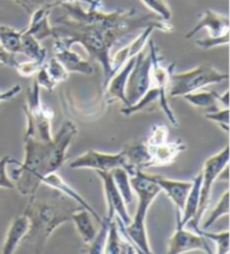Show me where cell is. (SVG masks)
Returning a JSON list of instances; mask_svg holds the SVG:
<instances>
[{
  "mask_svg": "<svg viewBox=\"0 0 230 254\" xmlns=\"http://www.w3.org/2000/svg\"><path fill=\"white\" fill-rule=\"evenodd\" d=\"M83 208L61 191L42 184L29 196L25 214L29 218V230L19 247L29 252H42L57 227L71 221L72 214Z\"/></svg>",
  "mask_w": 230,
  "mask_h": 254,
  "instance_id": "cell-1",
  "label": "cell"
},
{
  "mask_svg": "<svg viewBox=\"0 0 230 254\" xmlns=\"http://www.w3.org/2000/svg\"><path fill=\"white\" fill-rule=\"evenodd\" d=\"M25 159L23 164L12 169L9 175L15 188L23 196H32L42 185V178L47 175L51 156V141H42L33 137H25Z\"/></svg>",
  "mask_w": 230,
  "mask_h": 254,
  "instance_id": "cell-2",
  "label": "cell"
},
{
  "mask_svg": "<svg viewBox=\"0 0 230 254\" xmlns=\"http://www.w3.org/2000/svg\"><path fill=\"white\" fill-rule=\"evenodd\" d=\"M54 39H60L68 47L73 44H80L96 62H98L104 69L103 90L107 85L112 73V46L106 39L105 35L97 29L83 28L73 26L64 21L55 20Z\"/></svg>",
  "mask_w": 230,
  "mask_h": 254,
  "instance_id": "cell-3",
  "label": "cell"
},
{
  "mask_svg": "<svg viewBox=\"0 0 230 254\" xmlns=\"http://www.w3.org/2000/svg\"><path fill=\"white\" fill-rule=\"evenodd\" d=\"M228 73L220 72L208 64H201L183 73H174L173 71L169 81V96L181 98L184 94L199 91L208 85L218 84L228 80Z\"/></svg>",
  "mask_w": 230,
  "mask_h": 254,
  "instance_id": "cell-4",
  "label": "cell"
},
{
  "mask_svg": "<svg viewBox=\"0 0 230 254\" xmlns=\"http://www.w3.org/2000/svg\"><path fill=\"white\" fill-rule=\"evenodd\" d=\"M24 111L27 119V129L25 137H33L42 141H51L52 134V110L43 106L41 100V87L34 80L33 84L26 91V104Z\"/></svg>",
  "mask_w": 230,
  "mask_h": 254,
  "instance_id": "cell-5",
  "label": "cell"
},
{
  "mask_svg": "<svg viewBox=\"0 0 230 254\" xmlns=\"http://www.w3.org/2000/svg\"><path fill=\"white\" fill-rule=\"evenodd\" d=\"M229 163V147L226 146L224 150L219 151L218 154L210 157L206 160L203 165V169L201 173V186H200V201H199L198 211L196 217L193 218L191 223L194 231L199 229V224L206 213L207 208L210 205L211 199V191L212 186L218 181L219 174L223 172L226 166H228Z\"/></svg>",
  "mask_w": 230,
  "mask_h": 254,
  "instance_id": "cell-6",
  "label": "cell"
},
{
  "mask_svg": "<svg viewBox=\"0 0 230 254\" xmlns=\"http://www.w3.org/2000/svg\"><path fill=\"white\" fill-rule=\"evenodd\" d=\"M148 50L150 53V58H152V72H150V78H152V84L150 86H155L158 90V103L162 111L165 113V116L169 121L174 127L179 126V121L176 119V116L174 115L173 110L170 107L169 100H167V95H169V81L171 73L174 71V67L176 66V63H171L169 66L164 67L161 63L162 58L158 54V50L153 41H149L148 43Z\"/></svg>",
  "mask_w": 230,
  "mask_h": 254,
  "instance_id": "cell-7",
  "label": "cell"
},
{
  "mask_svg": "<svg viewBox=\"0 0 230 254\" xmlns=\"http://www.w3.org/2000/svg\"><path fill=\"white\" fill-rule=\"evenodd\" d=\"M150 72H152V58L149 50L148 52L143 50L137 54L134 67L129 73L126 83L125 96L129 106L137 102L148 91L152 84Z\"/></svg>",
  "mask_w": 230,
  "mask_h": 254,
  "instance_id": "cell-8",
  "label": "cell"
},
{
  "mask_svg": "<svg viewBox=\"0 0 230 254\" xmlns=\"http://www.w3.org/2000/svg\"><path fill=\"white\" fill-rule=\"evenodd\" d=\"M152 203L153 200L150 199L138 198L136 212L128 225H123L122 222L117 217L122 232L130 240V242L137 248L139 253H153L152 249L149 247L147 231H146V217H147L148 208Z\"/></svg>",
  "mask_w": 230,
  "mask_h": 254,
  "instance_id": "cell-9",
  "label": "cell"
},
{
  "mask_svg": "<svg viewBox=\"0 0 230 254\" xmlns=\"http://www.w3.org/2000/svg\"><path fill=\"white\" fill-rule=\"evenodd\" d=\"M72 169L90 168L96 172H112L121 167L127 172V161L123 151L118 154H105L97 150H88L85 154L75 158L70 164Z\"/></svg>",
  "mask_w": 230,
  "mask_h": 254,
  "instance_id": "cell-10",
  "label": "cell"
},
{
  "mask_svg": "<svg viewBox=\"0 0 230 254\" xmlns=\"http://www.w3.org/2000/svg\"><path fill=\"white\" fill-rule=\"evenodd\" d=\"M103 182L106 203H107V215L106 218L113 221L115 216L122 222L123 225H128L131 221V216L128 213L125 201L115 184L112 172H97Z\"/></svg>",
  "mask_w": 230,
  "mask_h": 254,
  "instance_id": "cell-11",
  "label": "cell"
},
{
  "mask_svg": "<svg viewBox=\"0 0 230 254\" xmlns=\"http://www.w3.org/2000/svg\"><path fill=\"white\" fill-rule=\"evenodd\" d=\"M78 133V129L72 121L66 120L63 122L61 129L54 137L52 138L51 144V156L48 161L47 174L54 173L62 167L66 159V152L71 142L73 141L75 135Z\"/></svg>",
  "mask_w": 230,
  "mask_h": 254,
  "instance_id": "cell-12",
  "label": "cell"
},
{
  "mask_svg": "<svg viewBox=\"0 0 230 254\" xmlns=\"http://www.w3.org/2000/svg\"><path fill=\"white\" fill-rule=\"evenodd\" d=\"M192 251L212 253L208 240L198 232H190L184 227L176 229L169 240V254H183Z\"/></svg>",
  "mask_w": 230,
  "mask_h": 254,
  "instance_id": "cell-13",
  "label": "cell"
},
{
  "mask_svg": "<svg viewBox=\"0 0 230 254\" xmlns=\"http://www.w3.org/2000/svg\"><path fill=\"white\" fill-rule=\"evenodd\" d=\"M54 58L63 65L69 73H79L82 75L90 76L95 73V67L90 62L83 60L80 55L72 51V47H68L60 39H55L53 45Z\"/></svg>",
  "mask_w": 230,
  "mask_h": 254,
  "instance_id": "cell-14",
  "label": "cell"
},
{
  "mask_svg": "<svg viewBox=\"0 0 230 254\" xmlns=\"http://www.w3.org/2000/svg\"><path fill=\"white\" fill-rule=\"evenodd\" d=\"M136 56L128 60L127 62L123 64L112 77H110L107 85H106L104 89L106 103L107 104H113L118 102V101H120V102H122L123 107L129 106L125 96V89L128 76H129V73L131 72L132 67H134Z\"/></svg>",
  "mask_w": 230,
  "mask_h": 254,
  "instance_id": "cell-15",
  "label": "cell"
},
{
  "mask_svg": "<svg viewBox=\"0 0 230 254\" xmlns=\"http://www.w3.org/2000/svg\"><path fill=\"white\" fill-rule=\"evenodd\" d=\"M202 29H207L211 37H220L229 34V17L221 15L219 12L207 9L205 12L199 16L197 25L185 35V38L189 39L194 35L201 32Z\"/></svg>",
  "mask_w": 230,
  "mask_h": 254,
  "instance_id": "cell-16",
  "label": "cell"
},
{
  "mask_svg": "<svg viewBox=\"0 0 230 254\" xmlns=\"http://www.w3.org/2000/svg\"><path fill=\"white\" fill-rule=\"evenodd\" d=\"M149 178L155 182L161 187V190L164 191L169 196V198L173 201L176 209H178V221L182 215L185 200L190 190H191L192 182H182V181H173V179L165 178L158 175L148 174Z\"/></svg>",
  "mask_w": 230,
  "mask_h": 254,
  "instance_id": "cell-17",
  "label": "cell"
},
{
  "mask_svg": "<svg viewBox=\"0 0 230 254\" xmlns=\"http://www.w3.org/2000/svg\"><path fill=\"white\" fill-rule=\"evenodd\" d=\"M122 151L126 157L127 173L129 176H134L137 170H145L152 167V157L146 140L128 143Z\"/></svg>",
  "mask_w": 230,
  "mask_h": 254,
  "instance_id": "cell-18",
  "label": "cell"
},
{
  "mask_svg": "<svg viewBox=\"0 0 230 254\" xmlns=\"http://www.w3.org/2000/svg\"><path fill=\"white\" fill-rule=\"evenodd\" d=\"M42 184L61 191L62 194L65 195L66 197H69L70 199H72L73 201H75V203H77L78 205H80L81 207L86 208L87 211H89L91 215L94 216V218L97 221V223H99V224H100L101 221H103V218H101L99 214L97 213L96 209L92 207L91 205L88 203V201L85 198H83V197L80 194H79L77 190H73V187H71L69 184L64 181L63 178L59 176V175L56 174V172L45 175V176L42 178Z\"/></svg>",
  "mask_w": 230,
  "mask_h": 254,
  "instance_id": "cell-19",
  "label": "cell"
},
{
  "mask_svg": "<svg viewBox=\"0 0 230 254\" xmlns=\"http://www.w3.org/2000/svg\"><path fill=\"white\" fill-rule=\"evenodd\" d=\"M51 10V7H41L34 10L30 14L29 24L27 28L24 29V32L32 35L38 42H42L50 37L54 38V28H53L50 20Z\"/></svg>",
  "mask_w": 230,
  "mask_h": 254,
  "instance_id": "cell-20",
  "label": "cell"
},
{
  "mask_svg": "<svg viewBox=\"0 0 230 254\" xmlns=\"http://www.w3.org/2000/svg\"><path fill=\"white\" fill-rule=\"evenodd\" d=\"M29 230V218L25 213L19 216H16L11 221L9 227H8L5 242H3L1 253L2 254H12L17 251L20 243L23 242L25 236L27 235Z\"/></svg>",
  "mask_w": 230,
  "mask_h": 254,
  "instance_id": "cell-21",
  "label": "cell"
},
{
  "mask_svg": "<svg viewBox=\"0 0 230 254\" xmlns=\"http://www.w3.org/2000/svg\"><path fill=\"white\" fill-rule=\"evenodd\" d=\"M185 149H187V144L181 139L174 142H164L155 147H149L152 167H163V166L173 164L178 156Z\"/></svg>",
  "mask_w": 230,
  "mask_h": 254,
  "instance_id": "cell-22",
  "label": "cell"
},
{
  "mask_svg": "<svg viewBox=\"0 0 230 254\" xmlns=\"http://www.w3.org/2000/svg\"><path fill=\"white\" fill-rule=\"evenodd\" d=\"M200 186H201V174L198 175V176L194 178V181L192 182L191 190H190L187 200H185L182 215H181L180 220L178 221V229L185 227L190 222L193 221L194 217H196L199 201H200Z\"/></svg>",
  "mask_w": 230,
  "mask_h": 254,
  "instance_id": "cell-23",
  "label": "cell"
},
{
  "mask_svg": "<svg viewBox=\"0 0 230 254\" xmlns=\"http://www.w3.org/2000/svg\"><path fill=\"white\" fill-rule=\"evenodd\" d=\"M94 220V216L86 208H79L71 216V221L74 223L79 236L86 244H89L97 234Z\"/></svg>",
  "mask_w": 230,
  "mask_h": 254,
  "instance_id": "cell-24",
  "label": "cell"
},
{
  "mask_svg": "<svg viewBox=\"0 0 230 254\" xmlns=\"http://www.w3.org/2000/svg\"><path fill=\"white\" fill-rule=\"evenodd\" d=\"M112 175H113L115 184H116L118 190L121 194L123 201H125L126 206H129V205L134 204L135 197H134V190H132V187L130 184L129 174H128L123 168L119 167L112 170Z\"/></svg>",
  "mask_w": 230,
  "mask_h": 254,
  "instance_id": "cell-25",
  "label": "cell"
},
{
  "mask_svg": "<svg viewBox=\"0 0 230 254\" xmlns=\"http://www.w3.org/2000/svg\"><path fill=\"white\" fill-rule=\"evenodd\" d=\"M188 103L196 108L210 109L217 108L218 106V94L214 91H194L191 93H187L181 96Z\"/></svg>",
  "mask_w": 230,
  "mask_h": 254,
  "instance_id": "cell-26",
  "label": "cell"
},
{
  "mask_svg": "<svg viewBox=\"0 0 230 254\" xmlns=\"http://www.w3.org/2000/svg\"><path fill=\"white\" fill-rule=\"evenodd\" d=\"M23 30H17L10 26L0 25V43L11 54H20Z\"/></svg>",
  "mask_w": 230,
  "mask_h": 254,
  "instance_id": "cell-27",
  "label": "cell"
},
{
  "mask_svg": "<svg viewBox=\"0 0 230 254\" xmlns=\"http://www.w3.org/2000/svg\"><path fill=\"white\" fill-rule=\"evenodd\" d=\"M158 98H160L158 90L155 86H150L148 91L146 92V93L141 96V98L137 101V102H135L134 104H130V106H128V107H123L120 110V113L126 117L134 116V115H136V113L148 109L155 102H158Z\"/></svg>",
  "mask_w": 230,
  "mask_h": 254,
  "instance_id": "cell-28",
  "label": "cell"
},
{
  "mask_svg": "<svg viewBox=\"0 0 230 254\" xmlns=\"http://www.w3.org/2000/svg\"><path fill=\"white\" fill-rule=\"evenodd\" d=\"M20 54H25L28 56L30 60L36 61H46L47 52L41 44L35 39L32 35L26 34L23 29V35H21V45H20Z\"/></svg>",
  "mask_w": 230,
  "mask_h": 254,
  "instance_id": "cell-29",
  "label": "cell"
},
{
  "mask_svg": "<svg viewBox=\"0 0 230 254\" xmlns=\"http://www.w3.org/2000/svg\"><path fill=\"white\" fill-rule=\"evenodd\" d=\"M110 222L108 218L104 217L103 221L100 223V230L97 231V234L95 239L91 241L89 244H87L88 247L86 251H82L83 253H90V254H103L105 251V245L106 241H107V235H108V230Z\"/></svg>",
  "mask_w": 230,
  "mask_h": 254,
  "instance_id": "cell-30",
  "label": "cell"
},
{
  "mask_svg": "<svg viewBox=\"0 0 230 254\" xmlns=\"http://www.w3.org/2000/svg\"><path fill=\"white\" fill-rule=\"evenodd\" d=\"M198 233L205 236L207 240L212 241L216 244L218 254H229L230 252V241H229V231L223 232H207V230H201L200 227L196 231Z\"/></svg>",
  "mask_w": 230,
  "mask_h": 254,
  "instance_id": "cell-31",
  "label": "cell"
},
{
  "mask_svg": "<svg viewBox=\"0 0 230 254\" xmlns=\"http://www.w3.org/2000/svg\"><path fill=\"white\" fill-rule=\"evenodd\" d=\"M229 214V190H226L224 195L220 197V199L212 212L209 214V216L206 220V222L202 224V230H208L215 223L220 220L221 217L228 216Z\"/></svg>",
  "mask_w": 230,
  "mask_h": 254,
  "instance_id": "cell-32",
  "label": "cell"
},
{
  "mask_svg": "<svg viewBox=\"0 0 230 254\" xmlns=\"http://www.w3.org/2000/svg\"><path fill=\"white\" fill-rule=\"evenodd\" d=\"M154 15L160 17L162 20L170 21L172 18V9L166 0H140Z\"/></svg>",
  "mask_w": 230,
  "mask_h": 254,
  "instance_id": "cell-33",
  "label": "cell"
},
{
  "mask_svg": "<svg viewBox=\"0 0 230 254\" xmlns=\"http://www.w3.org/2000/svg\"><path fill=\"white\" fill-rule=\"evenodd\" d=\"M45 67L48 74H50L51 77L57 83V84L61 82L66 81L69 78L70 73L66 71L63 65H62L55 58H52L50 61L45 62Z\"/></svg>",
  "mask_w": 230,
  "mask_h": 254,
  "instance_id": "cell-34",
  "label": "cell"
},
{
  "mask_svg": "<svg viewBox=\"0 0 230 254\" xmlns=\"http://www.w3.org/2000/svg\"><path fill=\"white\" fill-rule=\"evenodd\" d=\"M17 163H18V161L12 159L9 156H3L2 158H0V188L14 190L15 184L11 181L9 175L7 174V166Z\"/></svg>",
  "mask_w": 230,
  "mask_h": 254,
  "instance_id": "cell-35",
  "label": "cell"
},
{
  "mask_svg": "<svg viewBox=\"0 0 230 254\" xmlns=\"http://www.w3.org/2000/svg\"><path fill=\"white\" fill-rule=\"evenodd\" d=\"M29 14L41 7H51L52 9L59 6L57 0H11Z\"/></svg>",
  "mask_w": 230,
  "mask_h": 254,
  "instance_id": "cell-36",
  "label": "cell"
},
{
  "mask_svg": "<svg viewBox=\"0 0 230 254\" xmlns=\"http://www.w3.org/2000/svg\"><path fill=\"white\" fill-rule=\"evenodd\" d=\"M205 118L221 127L226 133L229 131V108L221 109V110H214L205 115Z\"/></svg>",
  "mask_w": 230,
  "mask_h": 254,
  "instance_id": "cell-37",
  "label": "cell"
},
{
  "mask_svg": "<svg viewBox=\"0 0 230 254\" xmlns=\"http://www.w3.org/2000/svg\"><path fill=\"white\" fill-rule=\"evenodd\" d=\"M45 62L46 61L30 60V61H28V62L18 63V65H17L15 69L18 72L20 76L32 77V76H35V74L38 72V69L43 66Z\"/></svg>",
  "mask_w": 230,
  "mask_h": 254,
  "instance_id": "cell-38",
  "label": "cell"
},
{
  "mask_svg": "<svg viewBox=\"0 0 230 254\" xmlns=\"http://www.w3.org/2000/svg\"><path fill=\"white\" fill-rule=\"evenodd\" d=\"M167 132H169V130H167L165 126H154L152 128V131H150L148 139H146V143H147L149 147H155L158 146V144L166 142Z\"/></svg>",
  "mask_w": 230,
  "mask_h": 254,
  "instance_id": "cell-39",
  "label": "cell"
},
{
  "mask_svg": "<svg viewBox=\"0 0 230 254\" xmlns=\"http://www.w3.org/2000/svg\"><path fill=\"white\" fill-rule=\"evenodd\" d=\"M228 44H229V34L220 37L208 36L206 38H200L198 39V41H196V45L203 51H209L211 48L217 47V46H223V45L227 46Z\"/></svg>",
  "mask_w": 230,
  "mask_h": 254,
  "instance_id": "cell-40",
  "label": "cell"
},
{
  "mask_svg": "<svg viewBox=\"0 0 230 254\" xmlns=\"http://www.w3.org/2000/svg\"><path fill=\"white\" fill-rule=\"evenodd\" d=\"M35 81L37 82L39 87H43L47 91H53L57 85V83L53 80L50 74H48L47 69L45 67V63H44L43 66L38 69V72L35 74Z\"/></svg>",
  "mask_w": 230,
  "mask_h": 254,
  "instance_id": "cell-41",
  "label": "cell"
},
{
  "mask_svg": "<svg viewBox=\"0 0 230 254\" xmlns=\"http://www.w3.org/2000/svg\"><path fill=\"white\" fill-rule=\"evenodd\" d=\"M18 63L19 62L16 60L15 54L9 53V52L1 45V43H0V64L11 68H16Z\"/></svg>",
  "mask_w": 230,
  "mask_h": 254,
  "instance_id": "cell-42",
  "label": "cell"
},
{
  "mask_svg": "<svg viewBox=\"0 0 230 254\" xmlns=\"http://www.w3.org/2000/svg\"><path fill=\"white\" fill-rule=\"evenodd\" d=\"M20 92H21V86L18 84L10 87V89L7 90L6 92H0V103L5 102V101L12 100L17 94H19Z\"/></svg>",
  "mask_w": 230,
  "mask_h": 254,
  "instance_id": "cell-43",
  "label": "cell"
},
{
  "mask_svg": "<svg viewBox=\"0 0 230 254\" xmlns=\"http://www.w3.org/2000/svg\"><path fill=\"white\" fill-rule=\"evenodd\" d=\"M218 102L223 104L225 108H229V91L227 90L223 95L218 94Z\"/></svg>",
  "mask_w": 230,
  "mask_h": 254,
  "instance_id": "cell-44",
  "label": "cell"
},
{
  "mask_svg": "<svg viewBox=\"0 0 230 254\" xmlns=\"http://www.w3.org/2000/svg\"><path fill=\"white\" fill-rule=\"evenodd\" d=\"M64 1H80V2H87L89 7L92 8H99V7H96L95 5V0H57V2H59V5L61 2H64Z\"/></svg>",
  "mask_w": 230,
  "mask_h": 254,
  "instance_id": "cell-45",
  "label": "cell"
},
{
  "mask_svg": "<svg viewBox=\"0 0 230 254\" xmlns=\"http://www.w3.org/2000/svg\"><path fill=\"white\" fill-rule=\"evenodd\" d=\"M101 1H103V0H95V5H96V7H100Z\"/></svg>",
  "mask_w": 230,
  "mask_h": 254,
  "instance_id": "cell-46",
  "label": "cell"
}]
</instances>
